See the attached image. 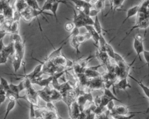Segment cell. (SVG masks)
I'll return each mask as SVG.
<instances>
[{
  "label": "cell",
  "mask_w": 149,
  "mask_h": 119,
  "mask_svg": "<svg viewBox=\"0 0 149 119\" xmlns=\"http://www.w3.org/2000/svg\"><path fill=\"white\" fill-rule=\"evenodd\" d=\"M68 42V40L67 41H62V42L63 44H61V46H59L58 48L57 49H55L54 48V50L47 56V57H46L45 59V62H49L50 60H53L54 59L62 55V53H61V51L63 48V47L64 46V45H65Z\"/></svg>",
  "instance_id": "5b68a950"
},
{
  "label": "cell",
  "mask_w": 149,
  "mask_h": 119,
  "mask_svg": "<svg viewBox=\"0 0 149 119\" xmlns=\"http://www.w3.org/2000/svg\"><path fill=\"white\" fill-rule=\"evenodd\" d=\"M136 114H132L129 116L127 115H119L115 113L112 114V116L114 119H131L136 116Z\"/></svg>",
  "instance_id": "4316f807"
},
{
  "label": "cell",
  "mask_w": 149,
  "mask_h": 119,
  "mask_svg": "<svg viewBox=\"0 0 149 119\" xmlns=\"http://www.w3.org/2000/svg\"><path fill=\"white\" fill-rule=\"evenodd\" d=\"M0 84L3 86L5 92L9 89V84L8 83V81L5 78H3L2 77H0Z\"/></svg>",
  "instance_id": "f1b7e54d"
},
{
  "label": "cell",
  "mask_w": 149,
  "mask_h": 119,
  "mask_svg": "<svg viewBox=\"0 0 149 119\" xmlns=\"http://www.w3.org/2000/svg\"><path fill=\"white\" fill-rule=\"evenodd\" d=\"M69 39H70L69 41L71 46L75 49L76 52V55L77 56L80 53V51L79 50V46L80 45V44L77 41L76 39V36H71Z\"/></svg>",
  "instance_id": "ac0fdd59"
},
{
  "label": "cell",
  "mask_w": 149,
  "mask_h": 119,
  "mask_svg": "<svg viewBox=\"0 0 149 119\" xmlns=\"http://www.w3.org/2000/svg\"><path fill=\"white\" fill-rule=\"evenodd\" d=\"M1 53L3 56L6 57L7 58L13 55L15 53V48H14L13 42H11L7 46H4Z\"/></svg>",
  "instance_id": "ba28073f"
},
{
  "label": "cell",
  "mask_w": 149,
  "mask_h": 119,
  "mask_svg": "<svg viewBox=\"0 0 149 119\" xmlns=\"http://www.w3.org/2000/svg\"><path fill=\"white\" fill-rule=\"evenodd\" d=\"M6 99V95H0V106L3 103L5 102Z\"/></svg>",
  "instance_id": "74e56055"
},
{
  "label": "cell",
  "mask_w": 149,
  "mask_h": 119,
  "mask_svg": "<svg viewBox=\"0 0 149 119\" xmlns=\"http://www.w3.org/2000/svg\"><path fill=\"white\" fill-rule=\"evenodd\" d=\"M27 7L28 5L25 0H16L15 10L19 12V13H21Z\"/></svg>",
  "instance_id": "2e32d148"
},
{
  "label": "cell",
  "mask_w": 149,
  "mask_h": 119,
  "mask_svg": "<svg viewBox=\"0 0 149 119\" xmlns=\"http://www.w3.org/2000/svg\"><path fill=\"white\" fill-rule=\"evenodd\" d=\"M23 60V59L21 57L18 55L14 53V56L12 60V65L14 69V71L16 73L20 68L22 66V62Z\"/></svg>",
  "instance_id": "4fadbf2b"
},
{
  "label": "cell",
  "mask_w": 149,
  "mask_h": 119,
  "mask_svg": "<svg viewBox=\"0 0 149 119\" xmlns=\"http://www.w3.org/2000/svg\"><path fill=\"white\" fill-rule=\"evenodd\" d=\"M94 55H90L89 56H88L87 57L85 58L84 59H83L82 60H80L79 62V63H78L79 64V66L80 67H81L82 68H86L87 66V64L88 63V62L93 58H94Z\"/></svg>",
  "instance_id": "484cf974"
},
{
  "label": "cell",
  "mask_w": 149,
  "mask_h": 119,
  "mask_svg": "<svg viewBox=\"0 0 149 119\" xmlns=\"http://www.w3.org/2000/svg\"><path fill=\"white\" fill-rule=\"evenodd\" d=\"M8 33V32L6 30L0 28V40L3 39V38L5 37V35Z\"/></svg>",
  "instance_id": "e575fe53"
},
{
  "label": "cell",
  "mask_w": 149,
  "mask_h": 119,
  "mask_svg": "<svg viewBox=\"0 0 149 119\" xmlns=\"http://www.w3.org/2000/svg\"><path fill=\"white\" fill-rule=\"evenodd\" d=\"M93 26L94 27V28L95 29V30L97 31V33L100 35V34H102V30H104L105 31H108L107 30H105L102 28L101 24L100 23V21L98 19V15L95 16V19L94 20V23L93 24Z\"/></svg>",
  "instance_id": "d6986e66"
},
{
  "label": "cell",
  "mask_w": 149,
  "mask_h": 119,
  "mask_svg": "<svg viewBox=\"0 0 149 119\" xmlns=\"http://www.w3.org/2000/svg\"><path fill=\"white\" fill-rule=\"evenodd\" d=\"M30 104V119H35L36 118V111L34 109V104L31 102H28Z\"/></svg>",
  "instance_id": "f546056e"
},
{
  "label": "cell",
  "mask_w": 149,
  "mask_h": 119,
  "mask_svg": "<svg viewBox=\"0 0 149 119\" xmlns=\"http://www.w3.org/2000/svg\"><path fill=\"white\" fill-rule=\"evenodd\" d=\"M105 51L107 53V55L111 59H114V56H115V52L114 51L113 47L111 45L110 43L108 42L105 45Z\"/></svg>",
  "instance_id": "7402d4cb"
},
{
  "label": "cell",
  "mask_w": 149,
  "mask_h": 119,
  "mask_svg": "<svg viewBox=\"0 0 149 119\" xmlns=\"http://www.w3.org/2000/svg\"><path fill=\"white\" fill-rule=\"evenodd\" d=\"M103 92H104V95L105 96H106L108 98H109V99L111 100H115V101H117V102H122V101L120 99H119L118 98H117L115 94H113L111 91V90L109 89V88H104V91H103Z\"/></svg>",
  "instance_id": "ffe728a7"
},
{
  "label": "cell",
  "mask_w": 149,
  "mask_h": 119,
  "mask_svg": "<svg viewBox=\"0 0 149 119\" xmlns=\"http://www.w3.org/2000/svg\"><path fill=\"white\" fill-rule=\"evenodd\" d=\"M10 41L11 42L15 43V42H23L21 36L19 35V33H15V34H10Z\"/></svg>",
  "instance_id": "83f0119b"
},
{
  "label": "cell",
  "mask_w": 149,
  "mask_h": 119,
  "mask_svg": "<svg viewBox=\"0 0 149 119\" xmlns=\"http://www.w3.org/2000/svg\"><path fill=\"white\" fill-rule=\"evenodd\" d=\"M61 3H64L65 4L66 6H68V3H66V1H62V0H58L57 1H55L53 3H52L51 4V8H50V10L52 13V15L55 17V19H56V23H58V17H57V10H58V7H59V5Z\"/></svg>",
  "instance_id": "7c38bea8"
},
{
  "label": "cell",
  "mask_w": 149,
  "mask_h": 119,
  "mask_svg": "<svg viewBox=\"0 0 149 119\" xmlns=\"http://www.w3.org/2000/svg\"><path fill=\"white\" fill-rule=\"evenodd\" d=\"M4 44H3V39L0 40V53H1L3 47H4Z\"/></svg>",
  "instance_id": "f35d334b"
},
{
  "label": "cell",
  "mask_w": 149,
  "mask_h": 119,
  "mask_svg": "<svg viewBox=\"0 0 149 119\" xmlns=\"http://www.w3.org/2000/svg\"><path fill=\"white\" fill-rule=\"evenodd\" d=\"M99 11L96 10L95 9H91L90 10V12H89V16L90 17H92V16H96L98 15V13Z\"/></svg>",
  "instance_id": "d590c367"
},
{
  "label": "cell",
  "mask_w": 149,
  "mask_h": 119,
  "mask_svg": "<svg viewBox=\"0 0 149 119\" xmlns=\"http://www.w3.org/2000/svg\"><path fill=\"white\" fill-rule=\"evenodd\" d=\"M1 53H0V56H1Z\"/></svg>",
  "instance_id": "7bdbcfd3"
},
{
  "label": "cell",
  "mask_w": 149,
  "mask_h": 119,
  "mask_svg": "<svg viewBox=\"0 0 149 119\" xmlns=\"http://www.w3.org/2000/svg\"><path fill=\"white\" fill-rule=\"evenodd\" d=\"M53 79V75H51L47 78L41 79L40 78H36L32 80H31V83L36 84L37 85H39L41 86L42 87H46L48 86L50 84H51V82Z\"/></svg>",
  "instance_id": "8992f818"
},
{
  "label": "cell",
  "mask_w": 149,
  "mask_h": 119,
  "mask_svg": "<svg viewBox=\"0 0 149 119\" xmlns=\"http://www.w3.org/2000/svg\"><path fill=\"white\" fill-rule=\"evenodd\" d=\"M127 77H129V78H130L131 79H132L133 81H134L139 85V86H140L141 89H142V91H143L144 95H146V97L147 99L148 100V99H148V98H149V88H148V87L146 85H145L141 81L138 80L136 79L134 77H133L131 75H129V74Z\"/></svg>",
  "instance_id": "5bb4252c"
},
{
  "label": "cell",
  "mask_w": 149,
  "mask_h": 119,
  "mask_svg": "<svg viewBox=\"0 0 149 119\" xmlns=\"http://www.w3.org/2000/svg\"><path fill=\"white\" fill-rule=\"evenodd\" d=\"M148 117H147V118H145V119H148Z\"/></svg>",
  "instance_id": "b9f144b4"
},
{
  "label": "cell",
  "mask_w": 149,
  "mask_h": 119,
  "mask_svg": "<svg viewBox=\"0 0 149 119\" xmlns=\"http://www.w3.org/2000/svg\"><path fill=\"white\" fill-rule=\"evenodd\" d=\"M143 54L144 56V58L146 62V64L148 65V59H149V52L148 51L144 50L143 52Z\"/></svg>",
  "instance_id": "836d02e7"
},
{
  "label": "cell",
  "mask_w": 149,
  "mask_h": 119,
  "mask_svg": "<svg viewBox=\"0 0 149 119\" xmlns=\"http://www.w3.org/2000/svg\"><path fill=\"white\" fill-rule=\"evenodd\" d=\"M51 4L52 3H50L49 2H48L47 1H45V2H44V5H42V8H41V9L42 12H45V10H50V8L51 6Z\"/></svg>",
  "instance_id": "1f68e13d"
},
{
  "label": "cell",
  "mask_w": 149,
  "mask_h": 119,
  "mask_svg": "<svg viewBox=\"0 0 149 119\" xmlns=\"http://www.w3.org/2000/svg\"><path fill=\"white\" fill-rule=\"evenodd\" d=\"M139 11V5H136V6H134L130 8H129L127 12H126V17L124 19V20H123V21L122 22L119 29H118V32L119 31V30L120 29V28L122 27V26L124 24V23L129 19H130V17L135 16L137 15V12Z\"/></svg>",
  "instance_id": "52a82bcc"
},
{
  "label": "cell",
  "mask_w": 149,
  "mask_h": 119,
  "mask_svg": "<svg viewBox=\"0 0 149 119\" xmlns=\"http://www.w3.org/2000/svg\"><path fill=\"white\" fill-rule=\"evenodd\" d=\"M72 9L73 10V17L72 21L74 24L75 27L79 28L80 27H84L86 24L83 20H82V19L81 18V17L80 16V15L79 14H77L76 10L72 8Z\"/></svg>",
  "instance_id": "8fae6325"
},
{
  "label": "cell",
  "mask_w": 149,
  "mask_h": 119,
  "mask_svg": "<svg viewBox=\"0 0 149 119\" xmlns=\"http://www.w3.org/2000/svg\"><path fill=\"white\" fill-rule=\"evenodd\" d=\"M16 101H14V100H11V101H9V103H8L7 104V106H6V111H5V115H4V117H3V119H6L9 114L10 113V112L14 109V107H15V105H16Z\"/></svg>",
  "instance_id": "603a6c76"
},
{
  "label": "cell",
  "mask_w": 149,
  "mask_h": 119,
  "mask_svg": "<svg viewBox=\"0 0 149 119\" xmlns=\"http://www.w3.org/2000/svg\"><path fill=\"white\" fill-rule=\"evenodd\" d=\"M124 1L125 0H113V2H112V6L110 8V10H109L108 13H107L105 15V16H107V15L112 10L113 11V16L115 11L116 10H118L119 8H120L122 7Z\"/></svg>",
  "instance_id": "9a60e30c"
},
{
  "label": "cell",
  "mask_w": 149,
  "mask_h": 119,
  "mask_svg": "<svg viewBox=\"0 0 149 119\" xmlns=\"http://www.w3.org/2000/svg\"><path fill=\"white\" fill-rule=\"evenodd\" d=\"M42 67H43V63H41L38 65L36 66L35 67V68H34L33 71H31V73H30L29 74H26L24 75H17L22 77L24 78H28L31 81V80L37 78V75L41 73Z\"/></svg>",
  "instance_id": "277c9868"
},
{
  "label": "cell",
  "mask_w": 149,
  "mask_h": 119,
  "mask_svg": "<svg viewBox=\"0 0 149 119\" xmlns=\"http://www.w3.org/2000/svg\"><path fill=\"white\" fill-rule=\"evenodd\" d=\"M130 106H126L123 104H119L118 106H115L113 108V111H112L113 113L119 114V115H127V114H139V113H148V110H147L146 111H133V112H130L129 111V108Z\"/></svg>",
  "instance_id": "7a4b0ae2"
},
{
  "label": "cell",
  "mask_w": 149,
  "mask_h": 119,
  "mask_svg": "<svg viewBox=\"0 0 149 119\" xmlns=\"http://www.w3.org/2000/svg\"><path fill=\"white\" fill-rule=\"evenodd\" d=\"M105 0H97L94 3V9L98 10L99 12H102L104 8Z\"/></svg>",
  "instance_id": "d4e9b609"
},
{
  "label": "cell",
  "mask_w": 149,
  "mask_h": 119,
  "mask_svg": "<svg viewBox=\"0 0 149 119\" xmlns=\"http://www.w3.org/2000/svg\"><path fill=\"white\" fill-rule=\"evenodd\" d=\"M2 89H3V86H2V85L0 84V91H1V90H2Z\"/></svg>",
  "instance_id": "60d3db41"
},
{
  "label": "cell",
  "mask_w": 149,
  "mask_h": 119,
  "mask_svg": "<svg viewBox=\"0 0 149 119\" xmlns=\"http://www.w3.org/2000/svg\"><path fill=\"white\" fill-rule=\"evenodd\" d=\"M148 0H143L139 5V11L148 14Z\"/></svg>",
  "instance_id": "44dd1931"
},
{
  "label": "cell",
  "mask_w": 149,
  "mask_h": 119,
  "mask_svg": "<svg viewBox=\"0 0 149 119\" xmlns=\"http://www.w3.org/2000/svg\"><path fill=\"white\" fill-rule=\"evenodd\" d=\"M46 1H48V2H49L50 3H53V2H55V1H57L58 0H46Z\"/></svg>",
  "instance_id": "ab89813d"
},
{
  "label": "cell",
  "mask_w": 149,
  "mask_h": 119,
  "mask_svg": "<svg viewBox=\"0 0 149 119\" xmlns=\"http://www.w3.org/2000/svg\"><path fill=\"white\" fill-rule=\"evenodd\" d=\"M87 30V32L89 33L91 35V38L93 39L95 45L96 46L98 45V41H99V34L97 33V31L94 28L93 25H86L84 27Z\"/></svg>",
  "instance_id": "9c48e42d"
},
{
  "label": "cell",
  "mask_w": 149,
  "mask_h": 119,
  "mask_svg": "<svg viewBox=\"0 0 149 119\" xmlns=\"http://www.w3.org/2000/svg\"><path fill=\"white\" fill-rule=\"evenodd\" d=\"M143 38L140 34H137L134 37L133 39V46L134 51L136 52V56L135 58L139 57L140 61L141 62L142 60L140 57V54L143 53V52L144 50V44H143Z\"/></svg>",
  "instance_id": "6da1fadb"
},
{
  "label": "cell",
  "mask_w": 149,
  "mask_h": 119,
  "mask_svg": "<svg viewBox=\"0 0 149 119\" xmlns=\"http://www.w3.org/2000/svg\"><path fill=\"white\" fill-rule=\"evenodd\" d=\"M148 26H149V19H148V18L146 19L145 20H143L142 21H141V22H140V23H135V24H134V26H133L131 27V28H130L129 31L126 33V35L124 37V38L120 41V42L119 45L121 44V42H122L123 41H124V40L126 39V38L127 37L129 36V35L134 30L137 29V28H142V29H145V30H146V31H147V28H148Z\"/></svg>",
  "instance_id": "3957f363"
},
{
  "label": "cell",
  "mask_w": 149,
  "mask_h": 119,
  "mask_svg": "<svg viewBox=\"0 0 149 119\" xmlns=\"http://www.w3.org/2000/svg\"><path fill=\"white\" fill-rule=\"evenodd\" d=\"M8 60V58L6 57L3 56L2 55L0 56V64H5L6 63Z\"/></svg>",
  "instance_id": "8d00e7d4"
},
{
  "label": "cell",
  "mask_w": 149,
  "mask_h": 119,
  "mask_svg": "<svg viewBox=\"0 0 149 119\" xmlns=\"http://www.w3.org/2000/svg\"><path fill=\"white\" fill-rule=\"evenodd\" d=\"M115 104H114V100H110L108 104H107L106 107H107V109L108 111H112L113 110V108L115 107Z\"/></svg>",
  "instance_id": "d6a6232c"
},
{
  "label": "cell",
  "mask_w": 149,
  "mask_h": 119,
  "mask_svg": "<svg viewBox=\"0 0 149 119\" xmlns=\"http://www.w3.org/2000/svg\"><path fill=\"white\" fill-rule=\"evenodd\" d=\"M75 26L74 25V24L73 23L72 21H70L68 23H66L65 25V29L69 32H71L74 28Z\"/></svg>",
  "instance_id": "4dcf8cb0"
},
{
  "label": "cell",
  "mask_w": 149,
  "mask_h": 119,
  "mask_svg": "<svg viewBox=\"0 0 149 119\" xmlns=\"http://www.w3.org/2000/svg\"><path fill=\"white\" fill-rule=\"evenodd\" d=\"M13 12L14 10L13 8L9 5L2 11V14L3 15L5 19H12Z\"/></svg>",
  "instance_id": "e0dca14e"
},
{
  "label": "cell",
  "mask_w": 149,
  "mask_h": 119,
  "mask_svg": "<svg viewBox=\"0 0 149 119\" xmlns=\"http://www.w3.org/2000/svg\"><path fill=\"white\" fill-rule=\"evenodd\" d=\"M115 86L117 89H122L123 91H125L127 95L129 97V93L127 92L126 89L127 88H132L131 85L129 84V81L127 80V78H120V80H119V81L118 82V83H116V84L115 85Z\"/></svg>",
  "instance_id": "30bf717a"
},
{
  "label": "cell",
  "mask_w": 149,
  "mask_h": 119,
  "mask_svg": "<svg viewBox=\"0 0 149 119\" xmlns=\"http://www.w3.org/2000/svg\"><path fill=\"white\" fill-rule=\"evenodd\" d=\"M70 1H72L75 4V7L77 10H79V9L81 10L88 2L85 0H70Z\"/></svg>",
  "instance_id": "cb8c5ba5"
}]
</instances>
